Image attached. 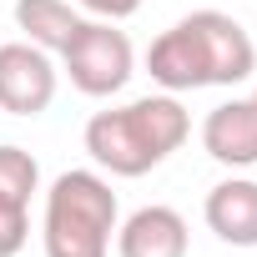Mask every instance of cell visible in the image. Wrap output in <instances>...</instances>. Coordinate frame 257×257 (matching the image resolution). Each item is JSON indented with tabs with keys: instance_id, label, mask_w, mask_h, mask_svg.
<instances>
[{
	"instance_id": "obj_2",
	"label": "cell",
	"mask_w": 257,
	"mask_h": 257,
	"mask_svg": "<svg viewBox=\"0 0 257 257\" xmlns=\"http://www.w3.org/2000/svg\"><path fill=\"white\" fill-rule=\"evenodd\" d=\"M187 132H192V121L182 101L167 91V96H142L116 111H96L86 121V152L111 177H142L162 167L187 142Z\"/></svg>"
},
{
	"instance_id": "obj_13",
	"label": "cell",
	"mask_w": 257,
	"mask_h": 257,
	"mask_svg": "<svg viewBox=\"0 0 257 257\" xmlns=\"http://www.w3.org/2000/svg\"><path fill=\"white\" fill-rule=\"evenodd\" d=\"M252 101H257V96H252Z\"/></svg>"
},
{
	"instance_id": "obj_7",
	"label": "cell",
	"mask_w": 257,
	"mask_h": 257,
	"mask_svg": "<svg viewBox=\"0 0 257 257\" xmlns=\"http://www.w3.org/2000/svg\"><path fill=\"white\" fill-rule=\"evenodd\" d=\"M121 257H187V222L177 207H142L121 222Z\"/></svg>"
},
{
	"instance_id": "obj_5",
	"label": "cell",
	"mask_w": 257,
	"mask_h": 257,
	"mask_svg": "<svg viewBox=\"0 0 257 257\" xmlns=\"http://www.w3.org/2000/svg\"><path fill=\"white\" fill-rule=\"evenodd\" d=\"M56 101V66L51 51L31 41L0 46V111L11 116H41Z\"/></svg>"
},
{
	"instance_id": "obj_4",
	"label": "cell",
	"mask_w": 257,
	"mask_h": 257,
	"mask_svg": "<svg viewBox=\"0 0 257 257\" xmlns=\"http://www.w3.org/2000/svg\"><path fill=\"white\" fill-rule=\"evenodd\" d=\"M61 61L71 86L86 96H111L132 81V41H126V31H116V21H81Z\"/></svg>"
},
{
	"instance_id": "obj_10",
	"label": "cell",
	"mask_w": 257,
	"mask_h": 257,
	"mask_svg": "<svg viewBox=\"0 0 257 257\" xmlns=\"http://www.w3.org/2000/svg\"><path fill=\"white\" fill-rule=\"evenodd\" d=\"M41 187V167L31 152L21 147H0V202H16V207H31V192Z\"/></svg>"
},
{
	"instance_id": "obj_11",
	"label": "cell",
	"mask_w": 257,
	"mask_h": 257,
	"mask_svg": "<svg viewBox=\"0 0 257 257\" xmlns=\"http://www.w3.org/2000/svg\"><path fill=\"white\" fill-rule=\"evenodd\" d=\"M26 237H31V217H26V207L0 202V257H16V252L26 247Z\"/></svg>"
},
{
	"instance_id": "obj_12",
	"label": "cell",
	"mask_w": 257,
	"mask_h": 257,
	"mask_svg": "<svg viewBox=\"0 0 257 257\" xmlns=\"http://www.w3.org/2000/svg\"><path fill=\"white\" fill-rule=\"evenodd\" d=\"M81 6L96 16V21H126L142 11V0H81Z\"/></svg>"
},
{
	"instance_id": "obj_6",
	"label": "cell",
	"mask_w": 257,
	"mask_h": 257,
	"mask_svg": "<svg viewBox=\"0 0 257 257\" xmlns=\"http://www.w3.org/2000/svg\"><path fill=\"white\" fill-rule=\"evenodd\" d=\"M202 147L222 167H257V101H227L207 111Z\"/></svg>"
},
{
	"instance_id": "obj_3",
	"label": "cell",
	"mask_w": 257,
	"mask_h": 257,
	"mask_svg": "<svg viewBox=\"0 0 257 257\" xmlns=\"http://www.w3.org/2000/svg\"><path fill=\"white\" fill-rule=\"evenodd\" d=\"M116 192L96 172H61L46 192V257H106Z\"/></svg>"
},
{
	"instance_id": "obj_9",
	"label": "cell",
	"mask_w": 257,
	"mask_h": 257,
	"mask_svg": "<svg viewBox=\"0 0 257 257\" xmlns=\"http://www.w3.org/2000/svg\"><path fill=\"white\" fill-rule=\"evenodd\" d=\"M16 26L26 31L31 46H41V51H66V41L76 36L81 16L66 6V0H16Z\"/></svg>"
},
{
	"instance_id": "obj_1",
	"label": "cell",
	"mask_w": 257,
	"mask_h": 257,
	"mask_svg": "<svg viewBox=\"0 0 257 257\" xmlns=\"http://www.w3.org/2000/svg\"><path fill=\"white\" fill-rule=\"evenodd\" d=\"M147 71L162 91H197V86H237L257 71L252 36L222 11H192L172 31H162L147 51Z\"/></svg>"
},
{
	"instance_id": "obj_8",
	"label": "cell",
	"mask_w": 257,
	"mask_h": 257,
	"mask_svg": "<svg viewBox=\"0 0 257 257\" xmlns=\"http://www.w3.org/2000/svg\"><path fill=\"white\" fill-rule=\"evenodd\" d=\"M207 227L232 247H257V182L227 177L207 192Z\"/></svg>"
}]
</instances>
